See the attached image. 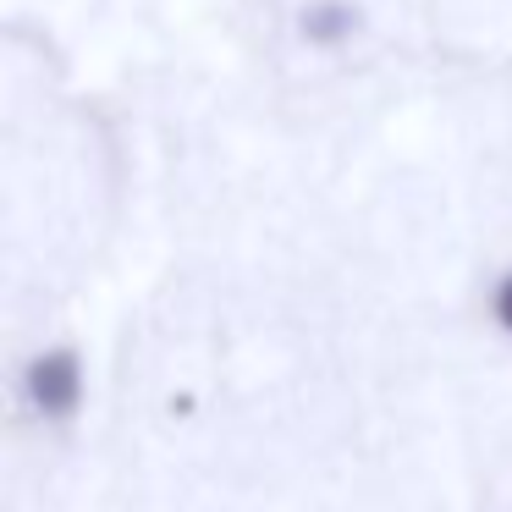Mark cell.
Masks as SVG:
<instances>
[{
    "label": "cell",
    "instance_id": "cell-1",
    "mask_svg": "<svg viewBox=\"0 0 512 512\" xmlns=\"http://www.w3.org/2000/svg\"><path fill=\"white\" fill-rule=\"evenodd\" d=\"M501 320L512 325V281H507V292H501Z\"/></svg>",
    "mask_w": 512,
    "mask_h": 512
}]
</instances>
